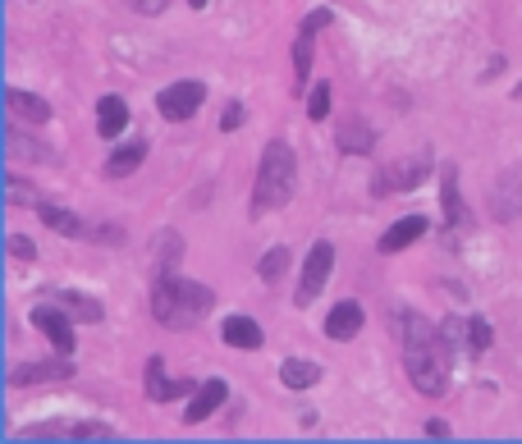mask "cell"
I'll return each instance as SVG.
<instances>
[{
    "mask_svg": "<svg viewBox=\"0 0 522 444\" xmlns=\"http://www.w3.org/2000/svg\"><path fill=\"white\" fill-rule=\"evenodd\" d=\"M5 106H10V115L14 120H23V124H46L51 120V106H46L42 97H33V92H19V87L5 92Z\"/></svg>",
    "mask_w": 522,
    "mask_h": 444,
    "instance_id": "5bb4252c",
    "label": "cell"
},
{
    "mask_svg": "<svg viewBox=\"0 0 522 444\" xmlns=\"http://www.w3.org/2000/svg\"><path fill=\"white\" fill-rule=\"evenodd\" d=\"M399 339H403V367H408V380L417 385V394L435 399L445 394L449 385V335L445 325L435 330L426 316L417 312H399Z\"/></svg>",
    "mask_w": 522,
    "mask_h": 444,
    "instance_id": "6da1fadb",
    "label": "cell"
},
{
    "mask_svg": "<svg viewBox=\"0 0 522 444\" xmlns=\"http://www.w3.org/2000/svg\"><path fill=\"white\" fill-rule=\"evenodd\" d=\"M220 335H225L229 348H261V339H266V335H261V325L252 321V316H229Z\"/></svg>",
    "mask_w": 522,
    "mask_h": 444,
    "instance_id": "d6986e66",
    "label": "cell"
},
{
    "mask_svg": "<svg viewBox=\"0 0 522 444\" xmlns=\"http://www.w3.org/2000/svg\"><path fill=\"white\" fill-rule=\"evenodd\" d=\"M426 234V216H408V220H394L390 229L381 234V252L385 257H394V252H403L408 243H417Z\"/></svg>",
    "mask_w": 522,
    "mask_h": 444,
    "instance_id": "4fadbf2b",
    "label": "cell"
},
{
    "mask_svg": "<svg viewBox=\"0 0 522 444\" xmlns=\"http://www.w3.org/2000/svg\"><path fill=\"white\" fill-rule=\"evenodd\" d=\"M339 147H344V152H371V147H376V133L362 129V124L353 120V124L339 129Z\"/></svg>",
    "mask_w": 522,
    "mask_h": 444,
    "instance_id": "d4e9b609",
    "label": "cell"
},
{
    "mask_svg": "<svg viewBox=\"0 0 522 444\" xmlns=\"http://www.w3.org/2000/svg\"><path fill=\"white\" fill-rule=\"evenodd\" d=\"M37 216L46 220V225L55 229V234H65V239H74V234H83V220L74 216V211H69V206H55V202H42V197H37Z\"/></svg>",
    "mask_w": 522,
    "mask_h": 444,
    "instance_id": "ac0fdd59",
    "label": "cell"
},
{
    "mask_svg": "<svg viewBox=\"0 0 522 444\" xmlns=\"http://www.w3.org/2000/svg\"><path fill=\"white\" fill-rule=\"evenodd\" d=\"M335 19L330 10H312L303 23H298V37H294V83H307L312 74V55H316V33Z\"/></svg>",
    "mask_w": 522,
    "mask_h": 444,
    "instance_id": "8992f818",
    "label": "cell"
},
{
    "mask_svg": "<svg viewBox=\"0 0 522 444\" xmlns=\"http://www.w3.org/2000/svg\"><path fill=\"white\" fill-rule=\"evenodd\" d=\"M55 307H65V312L83 316V321H101V303H92V298H83V293H69V289H55L51 293Z\"/></svg>",
    "mask_w": 522,
    "mask_h": 444,
    "instance_id": "603a6c76",
    "label": "cell"
},
{
    "mask_svg": "<svg viewBox=\"0 0 522 444\" xmlns=\"http://www.w3.org/2000/svg\"><path fill=\"white\" fill-rule=\"evenodd\" d=\"M147 161V142H124V147H115V152H110V161H106V174L110 179H124V174H133L138 170V165Z\"/></svg>",
    "mask_w": 522,
    "mask_h": 444,
    "instance_id": "e0dca14e",
    "label": "cell"
},
{
    "mask_svg": "<svg viewBox=\"0 0 522 444\" xmlns=\"http://www.w3.org/2000/svg\"><path fill=\"white\" fill-rule=\"evenodd\" d=\"M289 261H294V252H289V248H271L266 257L257 261V275H261L266 284H275L284 271H289Z\"/></svg>",
    "mask_w": 522,
    "mask_h": 444,
    "instance_id": "cb8c5ba5",
    "label": "cell"
},
{
    "mask_svg": "<svg viewBox=\"0 0 522 444\" xmlns=\"http://www.w3.org/2000/svg\"><path fill=\"white\" fill-rule=\"evenodd\" d=\"M490 339H495V335H490V325L481 321V316H472V321L463 325V344H468V353H486Z\"/></svg>",
    "mask_w": 522,
    "mask_h": 444,
    "instance_id": "484cf974",
    "label": "cell"
},
{
    "mask_svg": "<svg viewBox=\"0 0 522 444\" xmlns=\"http://www.w3.org/2000/svg\"><path fill=\"white\" fill-rule=\"evenodd\" d=\"M74 376V358L60 353L51 362H28V367H14L10 371V385H42V380H69Z\"/></svg>",
    "mask_w": 522,
    "mask_h": 444,
    "instance_id": "ba28073f",
    "label": "cell"
},
{
    "mask_svg": "<svg viewBox=\"0 0 522 444\" xmlns=\"http://www.w3.org/2000/svg\"><path fill=\"white\" fill-rule=\"evenodd\" d=\"M294 174H298L294 147L275 138L271 147L261 152L257 184H252V211H257V216H271V211H280V206L294 197Z\"/></svg>",
    "mask_w": 522,
    "mask_h": 444,
    "instance_id": "3957f363",
    "label": "cell"
},
{
    "mask_svg": "<svg viewBox=\"0 0 522 444\" xmlns=\"http://www.w3.org/2000/svg\"><path fill=\"white\" fill-rule=\"evenodd\" d=\"M124 129H129V106H124V97H101L97 101V133L101 138H120Z\"/></svg>",
    "mask_w": 522,
    "mask_h": 444,
    "instance_id": "9a60e30c",
    "label": "cell"
},
{
    "mask_svg": "<svg viewBox=\"0 0 522 444\" xmlns=\"http://www.w3.org/2000/svg\"><path fill=\"white\" fill-rule=\"evenodd\" d=\"M33 440H110V426L101 422H69V426H33Z\"/></svg>",
    "mask_w": 522,
    "mask_h": 444,
    "instance_id": "8fae6325",
    "label": "cell"
},
{
    "mask_svg": "<svg viewBox=\"0 0 522 444\" xmlns=\"http://www.w3.org/2000/svg\"><path fill=\"white\" fill-rule=\"evenodd\" d=\"M362 330V307L358 303H339L326 316V339H353Z\"/></svg>",
    "mask_w": 522,
    "mask_h": 444,
    "instance_id": "2e32d148",
    "label": "cell"
},
{
    "mask_svg": "<svg viewBox=\"0 0 522 444\" xmlns=\"http://www.w3.org/2000/svg\"><path fill=\"white\" fill-rule=\"evenodd\" d=\"M426 170H431V161H426V156H417V161H399V165H385V170L376 174V193H381V197L408 193V188H417L426 179Z\"/></svg>",
    "mask_w": 522,
    "mask_h": 444,
    "instance_id": "52a82bcc",
    "label": "cell"
},
{
    "mask_svg": "<svg viewBox=\"0 0 522 444\" xmlns=\"http://www.w3.org/2000/svg\"><path fill=\"white\" fill-rule=\"evenodd\" d=\"M225 380H207V385H197V390H193V403H188V412H184V422H207V417H211V412H216L220 408V403H225Z\"/></svg>",
    "mask_w": 522,
    "mask_h": 444,
    "instance_id": "7c38bea8",
    "label": "cell"
},
{
    "mask_svg": "<svg viewBox=\"0 0 522 444\" xmlns=\"http://www.w3.org/2000/svg\"><path fill=\"white\" fill-rule=\"evenodd\" d=\"M440 197H445V220L449 225H468V211H463V197H458V174H454V165H445L440 170Z\"/></svg>",
    "mask_w": 522,
    "mask_h": 444,
    "instance_id": "ffe728a7",
    "label": "cell"
},
{
    "mask_svg": "<svg viewBox=\"0 0 522 444\" xmlns=\"http://www.w3.org/2000/svg\"><path fill=\"white\" fill-rule=\"evenodd\" d=\"M239 124H243V106H239V101H234V106L225 110V120H220V129L229 133V129H239Z\"/></svg>",
    "mask_w": 522,
    "mask_h": 444,
    "instance_id": "f546056e",
    "label": "cell"
},
{
    "mask_svg": "<svg viewBox=\"0 0 522 444\" xmlns=\"http://www.w3.org/2000/svg\"><path fill=\"white\" fill-rule=\"evenodd\" d=\"M124 5H129L133 14H161L170 0H124Z\"/></svg>",
    "mask_w": 522,
    "mask_h": 444,
    "instance_id": "f1b7e54d",
    "label": "cell"
},
{
    "mask_svg": "<svg viewBox=\"0 0 522 444\" xmlns=\"http://www.w3.org/2000/svg\"><path fill=\"white\" fill-rule=\"evenodd\" d=\"M5 152H10V161H51L42 142H28V133L14 129V124L5 129Z\"/></svg>",
    "mask_w": 522,
    "mask_h": 444,
    "instance_id": "44dd1931",
    "label": "cell"
},
{
    "mask_svg": "<svg viewBox=\"0 0 522 444\" xmlns=\"http://www.w3.org/2000/svg\"><path fill=\"white\" fill-rule=\"evenodd\" d=\"M33 325L42 330L46 339H51L55 353H69V358H74V325H69L65 316L55 312V307H37V312H33Z\"/></svg>",
    "mask_w": 522,
    "mask_h": 444,
    "instance_id": "30bf717a",
    "label": "cell"
},
{
    "mask_svg": "<svg viewBox=\"0 0 522 444\" xmlns=\"http://www.w3.org/2000/svg\"><path fill=\"white\" fill-rule=\"evenodd\" d=\"M330 115V83H316L307 97V120H326Z\"/></svg>",
    "mask_w": 522,
    "mask_h": 444,
    "instance_id": "4316f807",
    "label": "cell"
},
{
    "mask_svg": "<svg viewBox=\"0 0 522 444\" xmlns=\"http://www.w3.org/2000/svg\"><path fill=\"white\" fill-rule=\"evenodd\" d=\"M316 380H321V367H312V362H284L280 367V385L284 390H312Z\"/></svg>",
    "mask_w": 522,
    "mask_h": 444,
    "instance_id": "7402d4cb",
    "label": "cell"
},
{
    "mask_svg": "<svg viewBox=\"0 0 522 444\" xmlns=\"http://www.w3.org/2000/svg\"><path fill=\"white\" fill-rule=\"evenodd\" d=\"M426 435H435V440H445V435H449V426H445V422H426Z\"/></svg>",
    "mask_w": 522,
    "mask_h": 444,
    "instance_id": "1f68e13d",
    "label": "cell"
},
{
    "mask_svg": "<svg viewBox=\"0 0 522 444\" xmlns=\"http://www.w3.org/2000/svg\"><path fill=\"white\" fill-rule=\"evenodd\" d=\"M330 271H335V248H330L326 239L312 243V252H307V261H303V280H298V303H312L316 293L326 289Z\"/></svg>",
    "mask_w": 522,
    "mask_h": 444,
    "instance_id": "5b68a950",
    "label": "cell"
},
{
    "mask_svg": "<svg viewBox=\"0 0 522 444\" xmlns=\"http://www.w3.org/2000/svg\"><path fill=\"white\" fill-rule=\"evenodd\" d=\"M188 5H193V10H202V5H207V0H188Z\"/></svg>",
    "mask_w": 522,
    "mask_h": 444,
    "instance_id": "d6a6232c",
    "label": "cell"
},
{
    "mask_svg": "<svg viewBox=\"0 0 522 444\" xmlns=\"http://www.w3.org/2000/svg\"><path fill=\"white\" fill-rule=\"evenodd\" d=\"M142 385H147V394H152L156 403H174V399H184V394H193L188 380H170V376H165L161 358H147V376H142Z\"/></svg>",
    "mask_w": 522,
    "mask_h": 444,
    "instance_id": "9c48e42d",
    "label": "cell"
},
{
    "mask_svg": "<svg viewBox=\"0 0 522 444\" xmlns=\"http://www.w3.org/2000/svg\"><path fill=\"white\" fill-rule=\"evenodd\" d=\"M202 101H207V87L202 83H170L161 92V97H156V110H161L165 120H193L197 110H202Z\"/></svg>",
    "mask_w": 522,
    "mask_h": 444,
    "instance_id": "277c9868",
    "label": "cell"
},
{
    "mask_svg": "<svg viewBox=\"0 0 522 444\" xmlns=\"http://www.w3.org/2000/svg\"><path fill=\"white\" fill-rule=\"evenodd\" d=\"M5 193H10V202H19V197H28V188H23L19 179H14V174H10V188H5Z\"/></svg>",
    "mask_w": 522,
    "mask_h": 444,
    "instance_id": "4dcf8cb0",
    "label": "cell"
},
{
    "mask_svg": "<svg viewBox=\"0 0 522 444\" xmlns=\"http://www.w3.org/2000/svg\"><path fill=\"white\" fill-rule=\"evenodd\" d=\"M10 252H14L19 261H33V257H37V248L23 239V234H10Z\"/></svg>",
    "mask_w": 522,
    "mask_h": 444,
    "instance_id": "83f0119b",
    "label": "cell"
},
{
    "mask_svg": "<svg viewBox=\"0 0 522 444\" xmlns=\"http://www.w3.org/2000/svg\"><path fill=\"white\" fill-rule=\"evenodd\" d=\"M216 307V293L207 284L197 280H184L174 271H161L156 275V289H152V316L165 325V330H188L197 325L202 316Z\"/></svg>",
    "mask_w": 522,
    "mask_h": 444,
    "instance_id": "7a4b0ae2",
    "label": "cell"
}]
</instances>
